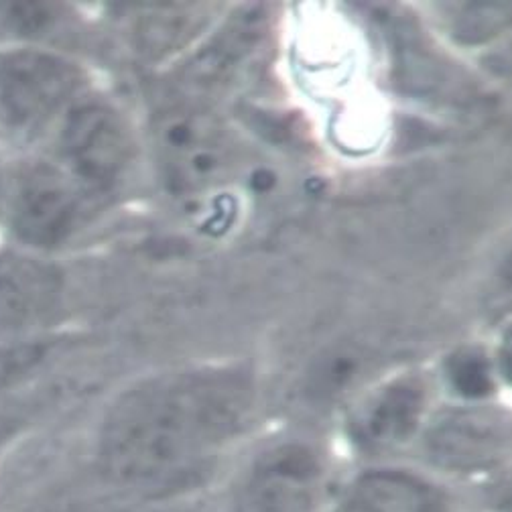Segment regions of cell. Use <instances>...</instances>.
<instances>
[{
  "label": "cell",
  "instance_id": "ffe728a7",
  "mask_svg": "<svg viewBox=\"0 0 512 512\" xmlns=\"http://www.w3.org/2000/svg\"><path fill=\"white\" fill-rule=\"evenodd\" d=\"M3 191H5V175H3V167H0V198H3Z\"/></svg>",
  "mask_w": 512,
  "mask_h": 512
},
{
  "label": "cell",
  "instance_id": "7c38bea8",
  "mask_svg": "<svg viewBox=\"0 0 512 512\" xmlns=\"http://www.w3.org/2000/svg\"><path fill=\"white\" fill-rule=\"evenodd\" d=\"M208 13L210 7L202 5L147 7L145 17L135 27L137 45L151 57L175 51L204 29Z\"/></svg>",
  "mask_w": 512,
  "mask_h": 512
},
{
  "label": "cell",
  "instance_id": "5bb4252c",
  "mask_svg": "<svg viewBox=\"0 0 512 512\" xmlns=\"http://www.w3.org/2000/svg\"><path fill=\"white\" fill-rule=\"evenodd\" d=\"M41 342H0V391L25 378L43 360Z\"/></svg>",
  "mask_w": 512,
  "mask_h": 512
},
{
  "label": "cell",
  "instance_id": "e0dca14e",
  "mask_svg": "<svg viewBox=\"0 0 512 512\" xmlns=\"http://www.w3.org/2000/svg\"><path fill=\"white\" fill-rule=\"evenodd\" d=\"M25 431V415L13 409H0V460Z\"/></svg>",
  "mask_w": 512,
  "mask_h": 512
},
{
  "label": "cell",
  "instance_id": "9c48e42d",
  "mask_svg": "<svg viewBox=\"0 0 512 512\" xmlns=\"http://www.w3.org/2000/svg\"><path fill=\"white\" fill-rule=\"evenodd\" d=\"M82 212L78 183L49 165H37L19 183L13 228L35 246H55L76 228Z\"/></svg>",
  "mask_w": 512,
  "mask_h": 512
},
{
  "label": "cell",
  "instance_id": "52a82bcc",
  "mask_svg": "<svg viewBox=\"0 0 512 512\" xmlns=\"http://www.w3.org/2000/svg\"><path fill=\"white\" fill-rule=\"evenodd\" d=\"M82 74L74 63L41 51L0 55V112L15 126H37L74 98Z\"/></svg>",
  "mask_w": 512,
  "mask_h": 512
},
{
  "label": "cell",
  "instance_id": "5b68a950",
  "mask_svg": "<svg viewBox=\"0 0 512 512\" xmlns=\"http://www.w3.org/2000/svg\"><path fill=\"white\" fill-rule=\"evenodd\" d=\"M431 417L429 397L415 378L384 384L352 405L344 421L348 466L409 462Z\"/></svg>",
  "mask_w": 512,
  "mask_h": 512
},
{
  "label": "cell",
  "instance_id": "277c9868",
  "mask_svg": "<svg viewBox=\"0 0 512 512\" xmlns=\"http://www.w3.org/2000/svg\"><path fill=\"white\" fill-rule=\"evenodd\" d=\"M149 137L159 177L171 194H200L218 185L234 167L232 135L202 102L165 104L151 118Z\"/></svg>",
  "mask_w": 512,
  "mask_h": 512
},
{
  "label": "cell",
  "instance_id": "30bf717a",
  "mask_svg": "<svg viewBox=\"0 0 512 512\" xmlns=\"http://www.w3.org/2000/svg\"><path fill=\"white\" fill-rule=\"evenodd\" d=\"M269 13L265 7H246L194 55L185 70L187 86L210 90L234 78L261 47Z\"/></svg>",
  "mask_w": 512,
  "mask_h": 512
},
{
  "label": "cell",
  "instance_id": "8fae6325",
  "mask_svg": "<svg viewBox=\"0 0 512 512\" xmlns=\"http://www.w3.org/2000/svg\"><path fill=\"white\" fill-rule=\"evenodd\" d=\"M59 273L29 256L7 254L0 259V330L35 324L57 301Z\"/></svg>",
  "mask_w": 512,
  "mask_h": 512
},
{
  "label": "cell",
  "instance_id": "ba28073f",
  "mask_svg": "<svg viewBox=\"0 0 512 512\" xmlns=\"http://www.w3.org/2000/svg\"><path fill=\"white\" fill-rule=\"evenodd\" d=\"M59 143L74 177L94 189L112 187L133 159L131 131L106 104H82L72 110Z\"/></svg>",
  "mask_w": 512,
  "mask_h": 512
},
{
  "label": "cell",
  "instance_id": "9a60e30c",
  "mask_svg": "<svg viewBox=\"0 0 512 512\" xmlns=\"http://www.w3.org/2000/svg\"><path fill=\"white\" fill-rule=\"evenodd\" d=\"M508 23V5H468L458 9L456 33L464 41H482L492 37Z\"/></svg>",
  "mask_w": 512,
  "mask_h": 512
},
{
  "label": "cell",
  "instance_id": "6da1fadb",
  "mask_svg": "<svg viewBox=\"0 0 512 512\" xmlns=\"http://www.w3.org/2000/svg\"><path fill=\"white\" fill-rule=\"evenodd\" d=\"M259 389L236 364L149 376L104 411L92 445L98 494L141 512L202 506L242 454Z\"/></svg>",
  "mask_w": 512,
  "mask_h": 512
},
{
  "label": "cell",
  "instance_id": "8992f818",
  "mask_svg": "<svg viewBox=\"0 0 512 512\" xmlns=\"http://www.w3.org/2000/svg\"><path fill=\"white\" fill-rule=\"evenodd\" d=\"M328 512H466L460 496L411 462L346 466Z\"/></svg>",
  "mask_w": 512,
  "mask_h": 512
},
{
  "label": "cell",
  "instance_id": "3957f363",
  "mask_svg": "<svg viewBox=\"0 0 512 512\" xmlns=\"http://www.w3.org/2000/svg\"><path fill=\"white\" fill-rule=\"evenodd\" d=\"M409 462L454 490L466 512L510 508V425L500 409L464 403L431 413Z\"/></svg>",
  "mask_w": 512,
  "mask_h": 512
},
{
  "label": "cell",
  "instance_id": "7a4b0ae2",
  "mask_svg": "<svg viewBox=\"0 0 512 512\" xmlns=\"http://www.w3.org/2000/svg\"><path fill=\"white\" fill-rule=\"evenodd\" d=\"M340 456L305 435L271 437L242 454L202 504L204 512H328Z\"/></svg>",
  "mask_w": 512,
  "mask_h": 512
},
{
  "label": "cell",
  "instance_id": "2e32d148",
  "mask_svg": "<svg viewBox=\"0 0 512 512\" xmlns=\"http://www.w3.org/2000/svg\"><path fill=\"white\" fill-rule=\"evenodd\" d=\"M57 15V7L43 3H7L0 5V17L17 33H41Z\"/></svg>",
  "mask_w": 512,
  "mask_h": 512
},
{
  "label": "cell",
  "instance_id": "d6986e66",
  "mask_svg": "<svg viewBox=\"0 0 512 512\" xmlns=\"http://www.w3.org/2000/svg\"><path fill=\"white\" fill-rule=\"evenodd\" d=\"M472 512H510V508H482V510H472Z\"/></svg>",
  "mask_w": 512,
  "mask_h": 512
},
{
  "label": "cell",
  "instance_id": "4fadbf2b",
  "mask_svg": "<svg viewBox=\"0 0 512 512\" xmlns=\"http://www.w3.org/2000/svg\"><path fill=\"white\" fill-rule=\"evenodd\" d=\"M447 372H450L454 391L464 399V403H484L494 389L488 362L476 352H462L452 358Z\"/></svg>",
  "mask_w": 512,
  "mask_h": 512
},
{
  "label": "cell",
  "instance_id": "ac0fdd59",
  "mask_svg": "<svg viewBox=\"0 0 512 512\" xmlns=\"http://www.w3.org/2000/svg\"><path fill=\"white\" fill-rule=\"evenodd\" d=\"M55 512H141L135 508H128L124 504H118L102 494H98L94 500H86V502H78V504H70L63 506Z\"/></svg>",
  "mask_w": 512,
  "mask_h": 512
}]
</instances>
